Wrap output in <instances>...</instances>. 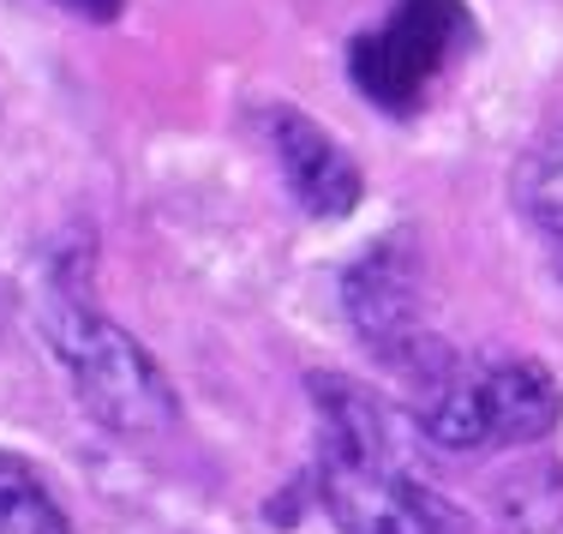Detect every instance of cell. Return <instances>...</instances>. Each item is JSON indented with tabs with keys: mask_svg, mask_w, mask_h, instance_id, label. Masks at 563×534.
I'll list each match as a JSON object with an SVG mask.
<instances>
[{
	"mask_svg": "<svg viewBox=\"0 0 563 534\" xmlns=\"http://www.w3.org/2000/svg\"><path fill=\"white\" fill-rule=\"evenodd\" d=\"M0 534H66L55 492L12 450H0Z\"/></svg>",
	"mask_w": 563,
	"mask_h": 534,
	"instance_id": "52a82bcc",
	"label": "cell"
},
{
	"mask_svg": "<svg viewBox=\"0 0 563 534\" xmlns=\"http://www.w3.org/2000/svg\"><path fill=\"white\" fill-rule=\"evenodd\" d=\"M563 421V391L540 360H450L420 384V433L444 450L533 445Z\"/></svg>",
	"mask_w": 563,
	"mask_h": 534,
	"instance_id": "7a4b0ae2",
	"label": "cell"
},
{
	"mask_svg": "<svg viewBox=\"0 0 563 534\" xmlns=\"http://www.w3.org/2000/svg\"><path fill=\"white\" fill-rule=\"evenodd\" d=\"M521 210H528L533 222H540V235L552 240V252H563V132L540 144V151L521 163Z\"/></svg>",
	"mask_w": 563,
	"mask_h": 534,
	"instance_id": "ba28073f",
	"label": "cell"
},
{
	"mask_svg": "<svg viewBox=\"0 0 563 534\" xmlns=\"http://www.w3.org/2000/svg\"><path fill=\"white\" fill-rule=\"evenodd\" d=\"M462 43H474V19L462 0H396L390 19L354 43L347 73L378 109L408 115Z\"/></svg>",
	"mask_w": 563,
	"mask_h": 534,
	"instance_id": "277c9868",
	"label": "cell"
},
{
	"mask_svg": "<svg viewBox=\"0 0 563 534\" xmlns=\"http://www.w3.org/2000/svg\"><path fill=\"white\" fill-rule=\"evenodd\" d=\"M347 318L372 342V355H384L396 372H408L413 384H432L450 367V355L438 349V337L426 330V295H420V259L408 240H384L347 271L342 283Z\"/></svg>",
	"mask_w": 563,
	"mask_h": 534,
	"instance_id": "5b68a950",
	"label": "cell"
},
{
	"mask_svg": "<svg viewBox=\"0 0 563 534\" xmlns=\"http://www.w3.org/2000/svg\"><path fill=\"white\" fill-rule=\"evenodd\" d=\"M318 492L342 534H467V516L420 475L396 415L347 379H312Z\"/></svg>",
	"mask_w": 563,
	"mask_h": 534,
	"instance_id": "6da1fadb",
	"label": "cell"
},
{
	"mask_svg": "<svg viewBox=\"0 0 563 534\" xmlns=\"http://www.w3.org/2000/svg\"><path fill=\"white\" fill-rule=\"evenodd\" d=\"M552 259H558V276H563V252H552Z\"/></svg>",
	"mask_w": 563,
	"mask_h": 534,
	"instance_id": "30bf717a",
	"label": "cell"
},
{
	"mask_svg": "<svg viewBox=\"0 0 563 534\" xmlns=\"http://www.w3.org/2000/svg\"><path fill=\"white\" fill-rule=\"evenodd\" d=\"M271 132H276V163L282 175H288L294 198H300L312 217H347V210L360 205V193H366V181H360L354 156L342 151L336 139H330L318 120H306L300 109H276L271 115Z\"/></svg>",
	"mask_w": 563,
	"mask_h": 534,
	"instance_id": "8992f818",
	"label": "cell"
},
{
	"mask_svg": "<svg viewBox=\"0 0 563 534\" xmlns=\"http://www.w3.org/2000/svg\"><path fill=\"white\" fill-rule=\"evenodd\" d=\"M48 337H55V355L60 367L73 372L78 384V403L90 408L102 426L126 438H151V433H168L180 421V403H174L163 367L139 349L120 325H109L102 313L90 306H60L48 318Z\"/></svg>",
	"mask_w": 563,
	"mask_h": 534,
	"instance_id": "3957f363",
	"label": "cell"
},
{
	"mask_svg": "<svg viewBox=\"0 0 563 534\" xmlns=\"http://www.w3.org/2000/svg\"><path fill=\"white\" fill-rule=\"evenodd\" d=\"M66 7H73V12H97V19H114L120 0H66Z\"/></svg>",
	"mask_w": 563,
	"mask_h": 534,
	"instance_id": "9c48e42d",
	"label": "cell"
}]
</instances>
